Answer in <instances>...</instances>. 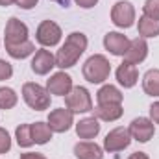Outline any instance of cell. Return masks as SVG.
Segmentation results:
<instances>
[{
	"mask_svg": "<svg viewBox=\"0 0 159 159\" xmlns=\"http://www.w3.org/2000/svg\"><path fill=\"white\" fill-rule=\"evenodd\" d=\"M22 98H24L26 106L34 111L48 109L50 102H52V96H50L48 89L39 85V83H34V81H28V83L22 85Z\"/></svg>",
	"mask_w": 159,
	"mask_h": 159,
	"instance_id": "cell-3",
	"label": "cell"
},
{
	"mask_svg": "<svg viewBox=\"0 0 159 159\" xmlns=\"http://www.w3.org/2000/svg\"><path fill=\"white\" fill-rule=\"evenodd\" d=\"M74 156L78 159H104V148L91 141H80L74 144Z\"/></svg>",
	"mask_w": 159,
	"mask_h": 159,
	"instance_id": "cell-17",
	"label": "cell"
},
{
	"mask_svg": "<svg viewBox=\"0 0 159 159\" xmlns=\"http://www.w3.org/2000/svg\"><path fill=\"white\" fill-rule=\"evenodd\" d=\"M104 46L113 56H124L129 46V39L120 32H107L104 35Z\"/></svg>",
	"mask_w": 159,
	"mask_h": 159,
	"instance_id": "cell-14",
	"label": "cell"
},
{
	"mask_svg": "<svg viewBox=\"0 0 159 159\" xmlns=\"http://www.w3.org/2000/svg\"><path fill=\"white\" fill-rule=\"evenodd\" d=\"M74 124V113L69 107H57L50 111L48 115V126L54 133H65Z\"/></svg>",
	"mask_w": 159,
	"mask_h": 159,
	"instance_id": "cell-8",
	"label": "cell"
},
{
	"mask_svg": "<svg viewBox=\"0 0 159 159\" xmlns=\"http://www.w3.org/2000/svg\"><path fill=\"white\" fill-rule=\"evenodd\" d=\"M54 67H56V56L46 48H39L32 59V70L37 76H46Z\"/></svg>",
	"mask_w": 159,
	"mask_h": 159,
	"instance_id": "cell-12",
	"label": "cell"
},
{
	"mask_svg": "<svg viewBox=\"0 0 159 159\" xmlns=\"http://www.w3.org/2000/svg\"><path fill=\"white\" fill-rule=\"evenodd\" d=\"M124 94L119 87L115 85H104L96 93V102L98 106H107V104H122Z\"/></svg>",
	"mask_w": 159,
	"mask_h": 159,
	"instance_id": "cell-19",
	"label": "cell"
},
{
	"mask_svg": "<svg viewBox=\"0 0 159 159\" xmlns=\"http://www.w3.org/2000/svg\"><path fill=\"white\" fill-rule=\"evenodd\" d=\"M137 30H139V37H143V39L157 37L159 35V20L150 19V17H146V15H141V17H139Z\"/></svg>",
	"mask_w": 159,
	"mask_h": 159,
	"instance_id": "cell-20",
	"label": "cell"
},
{
	"mask_svg": "<svg viewBox=\"0 0 159 159\" xmlns=\"http://www.w3.org/2000/svg\"><path fill=\"white\" fill-rule=\"evenodd\" d=\"M6 39L4 43L6 44H19V43H24L28 41V26L19 20L17 17H11L6 24Z\"/></svg>",
	"mask_w": 159,
	"mask_h": 159,
	"instance_id": "cell-10",
	"label": "cell"
},
{
	"mask_svg": "<svg viewBox=\"0 0 159 159\" xmlns=\"http://www.w3.org/2000/svg\"><path fill=\"white\" fill-rule=\"evenodd\" d=\"M52 135H54V131L50 129L48 122H46V124H44V122H35V124H32V139H34L35 144H46V143L52 139Z\"/></svg>",
	"mask_w": 159,
	"mask_h": 159,
	"instance_id": "cell-23",
	"label": "cell"
},
{
	"mask_svg": "<svg viewBox=\"0 0 159 159\" xmlns=\"http://www.w3.org/2000/svg\"><path fill=\"white\" fill-rule=\"evenodd\" d=\"M131 143V135H129V129L124 128V126H119L115 129H111L106 139H104V150L109 152V154H115V152H122L129 146Z\"/></svg>",
	"mask_w": 159,
	"mask_h": 159,
	"instance_id": "cell-7",
	"label": "cell"
},
{
	"mask_svg": "<svg viewBox=\"0 0 159 159\" xmlns=\"http://www.w3.org/2000/svg\"><path fill=\"white\" fill-rule=\"evenodd\" d=\"M111 22L117 28H131L135 24V7L128 0H120L111 7Z\"/></svg>",
	"mask_w": 159,
	"mask_h": 159,
	"instance_id": "cell-5",
	"label": "cell"
},
{
	"mask_svg": "<svg viewBox=\"0 0 159 159\" xmlns=\"http://www.w3.org/2000/svg\"><path fill=\"white\" fill-rule=\"evenodd\" d=\"M11 4H17V0H0V6H2V7H7V6H11Z\"/></svg>",
	"mask_w": 159,
	"mask_h": 159,
	"instance_id": "cell-34",
	"label": "cell"
},
{
	"mask_svg": "<svg viewBox=\"0 0 159 159\" xmlns=\"http://www.w3.org/2000/svg\"><path fill=\"white\" fill-rule=\"evenodd\" d=\"M52 2H56V4H59V6H63V7L69 6V0H52Z\"/></svg>",
	"mask_w": 159,
	"mask_h": 159,
	"instance_id": "cell-35",
	"label": "cell"
},
{
	"mask_svg": "<svg viewBox=\"0 0 159 159\" xmlns=\"http://www.w3.org/2000/svg\"><path fill=\"white\" fill-rule=\"evenodd\" d=\"M61 37H63V32H61V28L54 20H43L39 26H37L35 39H37V43H39L43 48L59 44Z\"/></svg>",
	"mask_w": 159,
	"mask_h": 159,
	"instance_id": "cell-6",
	"label": "cell"
},
{
	"mask_svg": "<svg viewBox=\"0 0 159 159\" xmlns=\"http://www.w3.org/2000/svg\"><path fill=\"white\" fill-rule=\"evenodd\" d=\"M20 159H46L43 154H37V152H26V154H22Z\"/></svg>",
	"mask_w": 159,
	"mask_h": 159,
	"instance_id": "cell-32",
	"label": "cell"
},
{
	"mask_svg": "<svg viewBox=\"0 0 159 159\" xmlns=\"http://www.w3.org/2000/svg\"><path fill=\"white\" fill-rule=\"evenodd\" d=\"M143 15L159 20V0H146L143 6Z\"/></svg>",
	"mask_w": 159,
	"mask_h": 159,
	"instance_id": "cell-26",
	"label": "cell"
},
{
	"mask_svg": "<svg viewBox=\"0 0 159 159\" xmlns=\"http://www.w3.org/2000/svg\"><path fill=\"white\" fill-rule=\"evenodd\" d=\"M65 106L72 111V113H89L93 111V98H91V93L81 87L76 85L70 89V93L65 96Z\"/></svg>",
	"mask_w": 159,
	"mask_h": 159,
	"instance_id": "cell-4",
	"label": "cell"
},
{
	"mask_svg": "<svg viewBox=\"0 0 159 159\" xmlns=\"http://www.w3.org/2000/svg\"><path fill=\"white\" fill-rule=\"evenodd\" d=\"M87 37L81 32H72L67 35L65 44L57 50L56 54V67H59L61 70L70 69L78 63V59L81 57V54L87 50Z\"/></svg>",
	"mask_w": 159,
	"mask_h": 159,
	"instance_id": "cell-1",
	"label": "cell"
},
{
	"mask_svg": "<svg viewBox=\"0 0 159 159\" xmlns=\"http://www.w3.org/2000/svg\"><path fill=\"white\" fill-rule=\"evenodd\" d=\"M150 120L154 124H159V102H154L150 106Z\"/></svg>",
	"mask_w": 159,
	"mask_h": 159,
	"instance_id": "cell-29",
	"label": "cell"
},
{
	"mask_svg": "<svg viewBox=\"0 0 159 159\" xmlns=\"http://www.w3.org/2000/svg\"><path fill=\"white\" fill-rule=\"evenodd\" d=\"M37 2H39V0H17V6H19L20 9H32V7L37 6Z\"/></svg>",
	"mask_w": 159,
	"mask_h": 159,
	"instance_id": "cell-30",
	"label": "cell"
},
{
	"mask_svg": "<svg viewBox=\"0 0 159 159\" xmlns=\"http://www.w3.org/2000/svg\"><path fill=\"white\" fill-rule=\"evenodd\" d=\"M15 139H17V144L20 148H30L32 144H35L34 139H32V124H20V126H17Z\"/></svg>",
	"mask_w": 159,
	"mask_h": 159,
	"instance_id": "cell-24",
	"label": "cell"
},
{
	"mask_svg": "<svg viewBox=\"0 0 159 159\" xmlns=\"http://www.w3.org/2000/svg\"><path fill=\"white\" fill-rule=\"evenodd\" d=\"M72 78L65 72V70H59L56 74H52L50 80L46 81V89L50 94H56V96H67L72 89Z\"/></svg>",
	"mask_w": 159,
	"mask_h": 159,
	"instance_id": "cell-11",
	"label": "cell"
},
{
	"mask_svg": "<svg viewBox=\"0 0 159 159\" xmlns=\"http://www.w3.org/2000/svg\"><path fill=\"white\" fill-rule=\"evenodd\" d=\"M143 89L148 96H159V69H150L143 76Z\"/></svg>",
	"mask_w": 159,
	"mask_h": 159,
	"instance_id": "cell-22",
	"label": "cell"
},
{
	"mask_svg": "<svg viewBox=\"0 0 159 159\" xmlns=\"http://www.w3.org/2000/svg\"><path fill=\"white\" fill-rule=\"evenodd\" d=\"M100 133V122L96 117H85L76 124V135L83 141H91Z\"/></svg>",
	"mask_w": 159,
	"mask_h": 159,
	"instance_id": "cell-16",
	"label": "cell"
},
{
	"mask_svg": "<svg viewBox=\"0 0 159 159\" xmlns=\"http://www.w3.org/2000/svg\"><path fill=\"white\" fill-rule=\"evenodd\" d=\"M6 52L13 59H26L28 56H32L35 52V44L32 41H24L19 44H6Z\"/></svg>",
	"mask_w": 159,
	"mask_h": 159,
	"instance_id": "cell-21",
	"label": "cell"
},
{
	"mask_svg": "<svg viewBox=\"0 0 159 159\" xmlns=\"http://www.w3.org/2000/svg\"><path fill=\"white\" fill-rule=\"evenodd\" d=\"M74 2L78 4L80 7H83V9H91V7H94L98 4V0H74Z\"/></svg>",
	"mask_w": 159,
	"mask_h": 159,
	"instance_id": "cell-31",
	"label": "cell"
},
{
	"mask_svg": "<svg viewBox=\"0 0 159 159\" xmlns=\"http://www.w3.org/2000/svg\"><path fill=\"white\" fill-rule=\"evenodd\" d=\"M17 102L19 96L11 87H0V109H13Z\"/></svg>",
	"mask_w": 159,
	"mask_h": 159,
	"instance_id": "cell-25",
	"label": "cell"
},
{
	"mask_svg": "<svg viewBox=\"0 0 159 159\" xmlns=\"http://www.w3.org/2000/svg\"><path fill=\"white\" fill-rule=\"evenodd\" d=\"M128 159H150V157H148L144 152H133V154H131Z\"/></svg>",
	"mask_w": 159,
	"mask_h": 159,
	"instance_id": "cell-33",
	"label": "cell"
},
{
	"mask_svg": "<svg viewBox=\"0 0 159 159\" xmlns=\"http://www.w3.org/2000/svg\"><path fill=\"white\" fill-rule=\"evenodd\" d=\"M9 150H11V137L4 128H0V154H6Z\"/></svg>",
	"mask_w": 159,
	"mask_h": 159,
	"instance_id": "cell-27",
	"label": "cell"
},
{
	"mask_svg": "<svg viewBox=\"0 0 159 159\" xmlns=\"http://www.w3.org/2000/svg\"><path fill=\"white\" fill-rule=\"evenodd\" d=\"M122 113H124L122 104H107V106L93 107V117H96L98 120H104V122H115L122 117Z\"/></svg>",
	"mask_w": 159,
	"mask_h": 159,
	"instance_id": "cell-18",
	"label": "cell"
},
{
	"mask_svg": "<svg viewBox=\"0 0 159 159\" xmlns=\"http://www.w3.org/2000/svg\"><path fill=\"white\" fill-rule=\"evenodd\" d=\"M128 129H129L131 139H135V141H139V143H148V141L154 137V133H156L154 122L150 119H146V117L133 119L131 124L128 126Z\"/></svg>",
	"mask_w": 159,
	"mask_h": 159,
	"instance_id": "cell-9",
	"label": "cell"
},
{
	"mask_svg": "<svg viewBox=\"0 0 159 159\" xmlns=\"http://www.w3.org/2000/svg\"><path fill=\"white\" fill-rule=\"evenodd\" d=\"M11 76H13V67H11V63H7L6 59H0V81L9 80Z\"/></svg>",
	"mask_w": 159,
	"mask_h": 159,
	"instance_id": "cell-28",
	"label": "cell"
},
{
	"mask_svg": "<svg viewBox=\"0 0 159 159\" xmlns=\"http://www.w3.org/2000/svg\"><path fill=\"white\" fill-rule=\"evenodd\" d=\"M148 56V43L143 37H135V39L129 41V46L124 54V61L126 63H131V65H139L146 59Z\"/></svg>",
	"mask_w": 159,
	"mask_h": 159,
	"instance_id": "cell-13",
	"label": "cell"
},
{
	"mask_svg": "<svg viewBox=\"0 0 159 159\" xmlns=\"http://www.w3.org/2000/svg\"><path fill=\"white\" fill-rule=\"evenodd\" d=\"M117 81L124 89L135 87V83L139 81V70H137V67L131 65V63H126V61L120 63L119 69H117Z\"/></svg>",
	"mask_w": 159,
	"mask_h": 159,
	"instance_id": "cell-15",
	"label": "cell"
},
{
	"mask_svg": "<svg viewBox=\"0 0 159 159\" xmlns=\"http://www.w3.org/2000/svg\"><path fill=\"white\" fill-rule=\"evenodd\" d=\"M81 74L89 83H104L111 74V63H109V59L106 56L94 54L83 63Z\"/></svg>",
	"mask_w": 159,
	"mask_h": 159,
	"instance_id": "cell-2",
	"label": "cell"
}]
</instances>
